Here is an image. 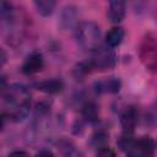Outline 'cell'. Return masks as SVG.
Listing matches in <instances>:
<instances>
[{"label":"cell","instance_id":"6da1fadb","mask_svg":"<svg viewBox=\"0 0 157 157\" xmlns=\"http://www.w3.org/2000/svg\"><path fill=\"white\" fill-rule=\"evenodd\" d=\"M2 115L12 123L23 121L31 112L32 101L29 90L22 83L7 85L1 90Z\"/></svg>","mask_w":157,"mask_h":157},{"label":"cell","instance_id":"7a4b0ae2","mask_svg":"<svg viewBox=\"0 0 157 157\" xmlns=\"http://www.w3.org/2000/svg\"><path fill=\"white\" fill-rule=\"evenodd\" d=\"M117 144L125 155L134 157L153 156L156 150V142L150 136H141L139 139H135L134 134L128 132H123Z\"/></svg>","mask_w":157,"mask_h":157},{"label":"cell","instance_id":"3957f363","mask_svg":"<svg viewBox=\"0 0 157 157\" xmlns=\"http://www.w3.org/2000/svg\"><path fill=\"white\" fill-rule=\"evenodd\" d=\"M75 31V39L77 45L85 52H94L99 48L101 29L93 21H81L77 23Z\"/></svg>","mask_w":157,"mask_h":157},{"label":"cell","instance_id":"277c9868","mask_svg":"<svg viewBox=\"0 0 157 157\" xmlns=\"http://www.w3.org/2000/svg\"><path fill=\"white\" fill-rule=\"evenodd\" d=\"M93 70L97 71H107L115 67L118 64V55L115 50L108 45L99 47L94 52H92V56L88 59Z\"/></svg>","mask_w":157,"mask_h":157},{"label":"cell","instance_id":"5b68a950","mask_svg":"<svg viewBox=\"0 0 157 157\" xmlns=\"http://www.w3.org/2000/svg\"><path fill=\"white\" fill-rule=\"evenodd\" d=\"M139 56L146 69L157 74V36L146 34L139 49Z\"/></svg>","mask_w":157,"mask_h":157},{"label":"cell","instance_id":"8992f818","mask_svg":"<svg viewBox=\"0 0 157 157\" xmlns=\"http://www.w3.org/2000/svg\"><path fill=\"white\" fill-rule=\"evenodd\" d=\"M43 67H44V58H43L42 53L32 52L25 59V61L21 66V72L23 75L32 76V75L40 72L43 70Z\"/></svg>","mask_w":157,"mask_h":157},{"label":"cell","instance_id":"52a82bcc","mask_svg":"<svg viewBox=\"0 0 157 157\" xmlns=\"http://www.w3.org/2000/svg\"><path fill=\"white\" fill-rule=\"evenodd\" d=\"M77 10L72 5H66L61 9L59 13V27L63 31H69V29H75L78 20H77Z\"/></svg>","mask_w":157,"mask_h":157},{"label":"cell","instance_id":"ba28073f","mask_svg":"<svg viewBox=\"0 0 157 157\" xmlns=\"http://www.w3.org/2000/svg\"><path fill=\"white\" fill-rule=\"evenodd\" d=\"M93 87H94L96 93L98 94H104V93L115 94L121 90V81L119 77L109 76V77L97 80Z\"/></svg>","mask_w":157,"mask_h":157},{"label":"cell","instance_id":"9c48e42d","mask_svg":"<svg viewBox=\"0 0 157 157\" xmlns=\"http://www.w3.org/2000/svg\"><path fill=\"white\" fill-rule=\"evenodd\" d=\"M139 121V110L134 105H129L124 109L120 115V125L123 128V132L134 134V130Z\"/></svg>","mask_w":157,"mask_h":157},{"label":"cell","instance_id":"30bf717a","mask_svg":"<svg viewBox=\"0 0 157 157\" xmlns=\"http://www.w3.org/2000/svg\"><path fill=\"white\" fill-rule=\"evenodd\" d=\"M108 10H107V17L108 20L118 25L120 23L126 13V0H108Z\"/></svg>","mask_w":157,"mask_h":157},{"label":"cell","instance_id":"8fae6325","mask_svg":"<svg viewBox=\"0 0 157 157\" xmlns=\"http://www.w3.org/2000/svg\"><path fill=\"white\" fill-rule=\"evenodd\" d=\"M33 87L40 92L48 93V94H55L63 91L64 82L60 78H47L33 83Z\"/></svg>","mask_w":157,"mask_h":157},{"label":"cell","instance_id":"7c38bea8","mask_svg":"<svg viewBox=\"0 0 157 157\" xmlns=\"http://www.w3.org/2000/svg\"><path fill=\"white\" fill-rule=\"evenodd\" d=\"M124 37H125V31L123 27L120 26H114L112 27L107 33H105V38H104V42H105V45L115 49L117 47H119L123 40H124Z\"/></svg>","mask_w":157,"mask_h":157},{"label":"cell","instance_id":"4fadbf2b","mask_svg":"<svg viewBox=\"0 0 157 157\" xmlns=\"http://www.w3.org/2000/svg\"><path fill=\"white\" fill-rule=\"evenodd\" d=\"M81 115L85 123L96 124L98 121V105L93 101H87L81 107Z\"/></svg>","mask_w":157,"mask_h":157},{"label":"cell","instance_id":"5bb4252c","mask_svg":"<svg viewBox=\"0 0 157 157\" xmlns=\"http://www.w3.org/2000/svg\"><path fill=\"white\" fill-rule=\"evenodd\" d=\"M37 12L43 17H49L56 6V0H33Z\"/></svg>","mask_w":157,"mask_h":157},{"label":"cell","instance_id":"9a60e30c","mask_svg":"<svg viewBox=\"0 0 157 157\" xmlns=\"http://www.w3.org/2000/svg\"><path fill=\"white\" fill-rule=\"evenodd\" d=\"M108 140H109L108 134H107L105 131L99 130V131L94 132V134L91 136V139H90V145H91L92 148L98 150V148H101V147H103V146H107Z\"/></svg>","mask_w":157,"mask_h":157},{"label":"cell","instance_id":"2e32d148","mask_svg":"<svg viewBox=\"0 0 157 157\" xmlns=\"http://www.w3.org/2000/svg\"><path fill=\"white\" fill-rule=\"evenodd\" d=\"M91 71H93V69H92L90 61H88V60L81 61V63H78V64L75 66V69H74V76H75L76 80H82V78H83L86 75H88Z\"/></svg>","mask_w":157,"mask_h":157},{"label":"cell","instance_id":"e0dca14e","mask_svg":"<svg viewBox=\"0 0 157 157\" xmlns=\"http://www.w3.org/2000/svg\"><path fill=\"white\" fill-rule=\"evenodd\" d=\"M96 155L97 156H103V157H109V156L113 157V156H115V152L109 146H103V147H101L96 151Z\"/></svg>","mask_w":157,"mask_h":157},{"label":"cell","instance_id":"ac0fdd59","mask_svg":"<svg viewBox=\"0 0 157 157\" xmlns=\"http://www.w3.org/2000/svg\"><path fill=\"white\" fill-rule=\"evenodd\" d=\"M37 155H38V156H43V155H44V156H53L54 153H53L50 150H39V151L37 152Z\"/></svg>","mask_w":157,"mask_h":157},{"label":"cell","instance_id":"d6986e66","mask_svg":"<svg viewBox=\"0 0 157 157\" xmlns=\"http://www.w3.org/2000/svg\"><path fill=\"white\" fill-rule=\"evenodd\" d=\"M6 61V54H5V50L1 49V65H4Z\"/></svg>","mask_w":157,"mask_h":157},{"label":"cell","instance_id":"ffe728a7","mask_svg":"<svg viewBox=\"0 0 157 157\" xmlns=\"http://www.w3.org/2000/svg\"><path fill=\"white\" fill-rule=\"evenodd\" d=\"M12 153L13 155H28V152H25V151H13Z\"/></svg>","mask_w":157,"mask_h":157}]
</instances>
